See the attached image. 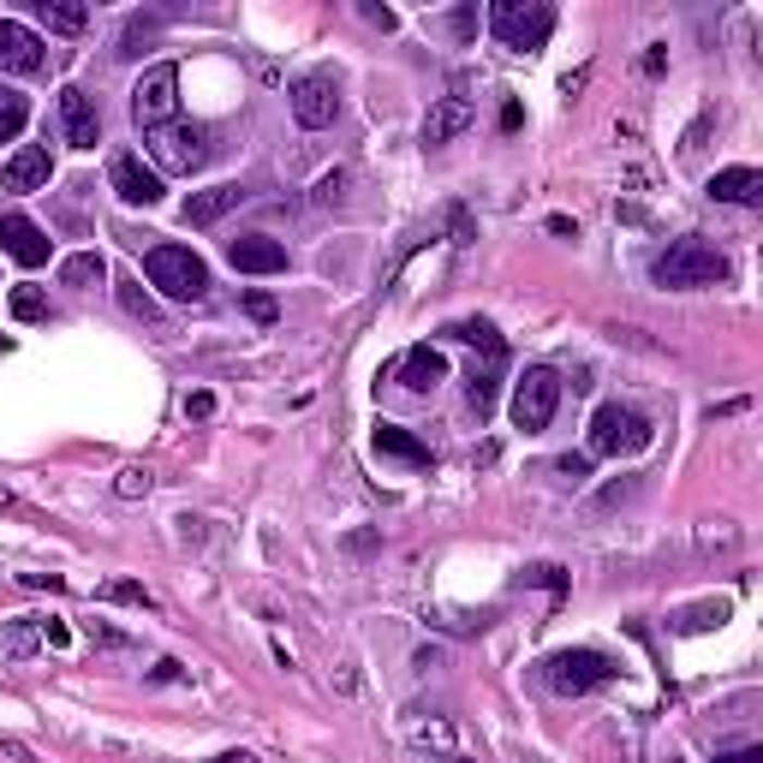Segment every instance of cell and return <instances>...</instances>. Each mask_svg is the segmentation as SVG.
<instances>
[{"instance_id":"cell-12","label":"cell","mask_w":763,"mask_h":763,"mask_svg":"<svg viewBox=\"0 0 763 763\" xmlns=\"http://www.w3.org/2000/svg\"><path fill=\"white\" fill-rule=\"evenodd\" d=\"M0 72H19V78L43 72V36H36L31 24L0 19Z\"/></svg>"},{"instance_id":"cell-4","label":"cell","mask_w":763,"mask_h":763,"mask_svg":"<svg viewBox=\"0 0 763 763\" xmlns=\"http://www.w3.org/2000/svg\"><path fill=\"white\" fill-rule=\"evenodd\" d=\"M615 656H603V651H555L549 663H543V680H549V692H561V698H584V692H596V686H608L615 680Z\"/></svg>"},{"instance_id":"cell-9","label":"cell","mask_w":763,"mask_h":763,"mask_svg":"<svg viewBox=\"0 0 763 763\" xmlns=\"http://www.w3.org/2000/svg\"><path fill=\"white\" fill-rule=\"evenodd\" d=\"M292 120L299 125H335L340 120V84H335V72H304V78H292Z\"/></svg>"},{"instance_id":"cell-41","label":"cell","mask_w":763,"mask_h":763,"mask_svg":"<svg viewBox=\"0 0 763 763\" xmlns=\"http://www.w3.org/2000/svg\"><path fill=\"white\" fill-rule=\"evenodd\" d=\"M359 12H364V19L376 24V31H393V24H400V19H393V12H388V7H376V0H364Z\"/></svg>"},{"instance_id":"cell-31","label":"cell","mask_w":763,"mask_h":763,"mask_svg":"<svg viewBox=\"0 0 763 763\" xmlns=\"http://www.w3.org/2000/svg\"><path fill=\"white\" fill-rule=\"evenodd\" d=\"M120 304H125V311H132V316H144V323H156V299H149V292H144V281H132V275H125V281H120Z\"/></svg>"},{"instance_id":"cell-28","label":"cell","mask_w":763,"mask_h":763,"mask_svg":"<svg viewBox=\"0 0 763 763\" xmlns=\"http://www.w3.org/2000/svg\"><path fill=\"white\" fill-rule=\"evenodd\" d=\"M12 316H19V323H43V316H48L43 287H12Z\"/></svg>"},{"instance_id":"cell-18","label":"cell","mask_w":763,"mask_h":763,"mask_svg":"<svg viewBox=\"0 0 763 763\" xmlns=\"http://www.w3.org/2000/svg\"><path fill=\"white\" fill-rule=\"evenodd\" d=\"M376 453L382 460H400V465H412V472H429V448L412 436V429H400V424H376Z\"/></svg>"},{"instance_id":"cell-2","label":"cell","mask_w":763,"mask_h":763,"mask_svg":"<svg viewBox=\"0 0 763 763\" xmlns=\"http://www.w3.org/2000/svg\"><path fill=\"white\" fill-rule=\"evenodd\" d=\"M489 31H495V43H501V48L531 55V48L549 43L555 7H543V0H495V7H489Z\"/></svg>"},{"instance_id":"cell-32","label":"cell","mask_w":763,"mask_h":763,"mask_svg":"<svg viewBox=\"0 0 763 763\" xmlns=\"http://www.w3.org/2000/svg\"><path fill=\"white\" fill-rule=\"evenodd\" d=\"M149 36H156V19H132V24H125V36H120V55H144L137 43H149Z\"/></svg>"},{"instance_id":"cell-13","label":"cell","mask_w":763,"mask_h":763,"mask_svg":"<svg viewBox=\"0 0 763 763\" xmlns=\"http://www.w3.org/2000/svg\"><path fill=\"white\" fill-rule=\"evenodd\" d=\"M60 125H66V144L72 149H96L101 144V113H96V101L84 96L78 84L60 90Z\"/></svg>"},{"instance_id":"cell-10","label":"cell","mask_w":763,"mask_h":763,"mask_svg":"<svg viewBox=\"0 0 763 763\" xmlns=\"http://www.w3.org/2000/svg\"><path fill=\"white\" fill-rule=\"evenodd\" d=\"M108 185L120 191V203H132V209L161 203V173L144 168V156H132V149H120V156L108 161Z\"/></svg>"},{"instance_id":"cell-35","label":"cell","mask_w":763,"mask_h":763,"mask_svg":"<svg viewBox=\"0 0 763 763\" xmlns=\"http://www.w3.org/2000/svg\"><path fill=\"white\" fill-rule=\"evenodd\" d=\"M525 584H543V591H567V572L543 561V567H525Z\"/></svg>"},{"instance_id":"cell-30","label":"cell","mask_w":763,"mask_h":763,"mask_svg":"<svg viewBox=\"0 0 763 763\" xmlns=\"http://www.w3.org/2000/svg\"><path fill=\"white\" fill-rule=\"evenodd\" d=\"M149 489H156V477H149L144 465H125V472L113 477V495H120V501H144Z\"/></svg>"},{"instance_id":"cell-33","label":"cell","mask_w":763,"mask_h":763,"mask_svg":"<svg viewBox=\"0 0 763 763\" xmlns=\"http://www.w3.org/2000/svg\"><path fill=\"white\" fill-rule=\"evenodd\" d=\"M412 740H417V746H436V752H448V746H453V728H448V722H429V728H412Z\"/></svg>"},{"instance_id":"cell-5","label":"cell","mask_w":763,"mask_h":763,"mask_svg":"<svg viewBox=\"0 0 763 763\" xmlns=\"http://www.w3.org/2000/svg\"><path fill=\"white\" fill-rule=\"evenodd\" d=\"M651 436H656V429L644 424L632 405H620V400L596 405V417H591V453H608V460H620V453H644V448H651Z\"/></svg>"},{"instance_id":"cell-17","label":"cell","mask_w":763,"mask_h":763,"mask_svg":"<svg viewBox=\"0 0 763 763\" xmlns=\"http://www.w3.org/2000/svg\"><path fill=\"white\" fill-rule=\"evenodd\" d=\"M472 120H477V113H472V101H465V96H441L436 108H429V120H424V144L429 149L453 144V137H460Z\"/></svg>"},{"instance_id":"cell-40","label":"cell","mask_w":763,"mask_h":763,"mask_svg":"<svg viewBox=\"0 0 763 763\" xmlns=\"http://www.w3.org/2000/svg\"><path fill=\"white\" fill-rule=\"evenodd\" d=\"M43 644H55V651H66V644H72L66 620H43Z\"/></svg>"},{"instance_id":"cell-21","label":"cell","mask_w":763,"mask_h":763,"mask_svg":"<svg viewBox=\"0 0 763 763\" xmlns=\"http://www.w3.org/2000/svg\"><path fill=\"white\" fill-rule=\"evenodd\" d=\"M728 615H734V603H728V596H710V603L680 608V615H674V632H710V627H722Z\"/></svg>"},{"instance_id":"cell-22","label":"cell","mask_w":763,"mask_h":763,"mask_svg":"<svg viewBox=\"0 0 763 763\" xmlns=\"http://www.w3.org/2000/svg\"><path fill=\"white\" fill-rule=\"evenodd\" d=\"M36 12L48 19V31H60V36H78L84 24H90V12L84 7H72V0H36Z\"/></svg>"},{"instance_id":"cell-48","label":"cell","mask_w":763,"mask_h":763,"mask_svg":"<svg viewBox=\"0 0 763 763\" xmlns=\"http://www.w3.org/2000/svg\"><path fill=\"white\" fill-rule=\"evenodd\" d=\"M448 763H472V758H448Z\"/></svg>"},{"instance_id":"cell-24","label":"cell","mask_w":763,"mask_h":763,"mask_svg":"<svg viewBox=\"0 0 763 763\" xmlns=\"http://www.w3.org/2000/svg\"><path fill=\"white\" fill-rule=\"evenodd\" d=\"M441 335H448V340H465V347H483V359H501V352H507L501 335H495L489 323H448Z\"/></svg>"},{"instance_id":"cell-20","label":"cell","mask_w":763,"mask_h":763,"mask_svg":"<svg viewBox=\"0 0 763 763\" xmlns=\"http://www.w3.org/2000/svg\"><path fill=\"white\" fill-rule=\"evenodd\" d=\"M441 376H448V364H441L436 347H412L400 359V388H412V393H429Z\"/></svg>"},{"instance_id":"cell-23","label":"cell","mask_w":763,"mask_h":763,"mask_svg":"<svg viewBox=\"0 0 763 763\" xmlns=\"http://www.w3.org/2000/svg\"><path fill=\"white\" fill-rule=\"evenodd\" d=\"M24 120H31V101H24V90L0 84V144H12V137L24 132Z\"/></svg>"},{"instance_id":"cell-46","label":"cell","mask_w":763,"mask_h":763,"mask_svg":"<svg viewBox=\"0 0 763 763\" xmlns=\"http://www.w3.org/2000/svg\"><path fill=\"white\" fill-rule=\"evenodd\" d=\"M215 763H257V758H251V752H221Z\"/></svg>"},{"instance_id":"cell-49","label":"cell","mask_w":763,"mask_h":763,"mask_svg":"<svg viewBox=\"0 0 763 763\" xmlns=\"http://www.w3.org/2000/svg\"><path fill=\"white\" fill-rule=\"evenodd\" d=\"M627 763H639V758H627Z\"/></svg>"},{"instance_id":"cell-6","label":"cell","mask_w":763,"mask_h":763,"mask_svg":"<svg viewBox=\"0 0 763 763\" xmlns=\"http://www.w3.org/2000/svg\"><path fill=\"white\" fill-rule=\"evenodd\" d=\"M555 405H561V376L531 364V371L513 382V424L525 429V436H537V429H549Z\"/></svg>"},{"instance_id":"cell-39","label":"cell","mask_w":763,"mask_h":763,"mask_svg":"<svg viewBox=\"0 0 763 763\" xmlns=\"http://www.w3.org/2000/svg\"><path fill=\"white\" fill-rule=\"evenodd\" d=\"M245 311L257 316V323H275V299H269V292H251V299H245Z\"/></svg>"},{"instance_id":"cell-8","label":"cell","mask_w":763,"mask_h":763,"mask_svg":"<svg viewBox=\"0 0 763 763\" xmlns=\"http://www.w3.org/2000/svg\"><path fill=\"white\" fill-rule=\"evenodd\" d=\"M173 108H180V72L149 66L132 90V120L144 125V132H156V125H173Z\"/></svg>"},{"instance_id":"cell-15","label":"cell","mask_w":763,"mask_h":763,"mask_svg":"<svg viewBox=\"0 0 763 763\" xmlns=\"http://www.w3.org/2000/svg\"><path fill=\"white\" fill-rule=\"evenodd\" d=\"M245 203V185H209V191H191L185 197V227H215L221 215H233Z\"/></svg>"},{"instance_id":"cell-34","label":"cell","mask_w":763,"mask_h":763,"mask_svg":"<svg viewBox=\"0 0 763 763\" xmlns=\"http://www.w3.org/2000/svg\"><path fill=\"white\" fill-rule=\"evenodd\" d=\"M347 180H352V173H347V168H335L323 185H316V203H347Z\"/></svg>"},{"instance_id":"cell-37","label":"cell","mask_w":763,"mask_h":763,"mask_svg":"<svg viewBox=\"0 0 763 763\" xmlns=\"http://www.w3.org/2000/svg\"><path fill=\"white\" fill-rule=\"evenodd\" d=\"M555 472H561L567 483H584L591 477V460H584V453H567V460H555Z\"/></svg>"},{"instance_id":"cell-26","label":"cell","mask_w":763,"mask_h":763,"mask_svg":"<svg viewBox=\"0 0 763 763\" xmlns=\"http://www.w3.org/2000/svg\"><path fill=\"white\" fill-rule=\"evenodd\" d=\"M465 400H472L477 424L495 412V364H489V371H477V364H472V376H465Z\"/></svg>"},{"instance_id":"cell-7","label":"cell","mask_w":763,"mask_h":763,"mask_svg":"<svg viewBox=\"0 0 763 763\" xmlns=\"http://www.w3.org/2000/svg\"><path fill=\"white\" fill-rule=\"evenodd\" d=\"M149 156H156L161 173H197L215 149H209V132H203V125H156V132H149Z\"/></svg>"},{"instance_id":"cell-19","label":"cell","mask_w":763,"mask_h":763,"mask_svg":"<svg viewBox=\"0 0 763 763\" xmlns=\"http://www.w3.org/2000/svg\"><path fill=\"white\" fill-rule=\"evenodd\" d=\"M704 191L716 203H763V173L758 168H722V173H710Z\"/></svg>"},{"instance_id":"cell-45","label":"cell","mask_w":763,"mask_h":763,"mask_svg":"<svg viewBox=\"0 0 763 763\" xmlns=\"http://www.w3.org/2000/svg\"><path fill=\"white\" fill-rule=\"evenodd\" d=\"M0 752H7L12 763H36V752H31V746H19V740H0Z\"/></svg>"},{"instance_id":"cell-14","label":"cell","mask_w":763,"mask_h":763,"mask_svg":"<svg viewBox=\"0 0 763 763\" xmlns=\"http://www.w3.org/2000/svg\"><path fill=\"white\" fill-rule=\"evenodd\" d=\"M227 263H233L239 275H281L287 269V245L269 233H245L227 245Z\"/></svg>"},{"instance_id":"cell-11","label":"cell","mask_w":763,"mask_h":763,"mask_svg":"<svg viewBox=\"0 0 763 763\" xmlns=\"http://www.w3.org/2000/svg\"><path fill=\"white\" fill-rule=\"evenodd\" d=\"M0 251H7L12 263H24V269H43L55 239H48L31 215H0Z\"/></svg>"},{"instance_id":"cell-16","label":"cell","mask_w":763,"mask_h":763,"mask_svg":"<svg viewBox=\"0 0 763 763\" xmlns=\"http://www.w3.org/2000/svg\"><path fill=\"white\" fill-rule=\"evenodd\" d=\"M48 180H55V161H48L43 144H24L19 156L0 168V185H7V191H43Z\"/></svg>"},{"instance_id":"cell-29","label":"cell","mask_w":763,"mask_h":763,"mask_svg":"<svg viewBox=\"0 0 763 763\" xmlns=\"http://www.w3.org/2000/svg\"><path fill=\"white\" fill-rule=\"evenodd\" d=\"M101 596H108V603H125V608H156V596H149L137 579H113V584H101Z\"/></svg>"},{"instance_id":"cell-42","label":"cell","mask_w":763,"mask_h":763,"mask_svg":"<svg viewBox=\"0 0 763 763\" xmlns=\"http://www.w3.org/2000/svg\"><path fill=\"white\" fill-rule=\"evenodd\" d=\"M149 680H156V686H173V680H185V668H180V663H156V668H149Z\"/></svg>"},{"instance_id":"cell-1","label":"cell","mask_w":763,"mask_h":763,"mask_svg":"<svg viewBox=\"0 0 763 763\" xmlns=\"http://www.w3.org/2000/svg\"><path fill=\"white\" fill-rule=\"evenodd\" d=\"M656 287L668 292H698V287H722L728 281V257H722L716 245H704V239H674L663 257L651 263Z\"/></svg>"},{"instance_id":"cell-43","label":"cell","mask_w":763,"mask_h":763,"mask_svg":"<svg viewBox=\"0 0 763 763\" xmlns=\"http://www.w3.org/2000/svg\"><path fill=\"white\" fill-rule=\"evenodd\" d=\"M716 763H763V746H740V752H722Z\"/></svg>"},{"instance_id":"cell-27","label":"cell","mask_w":763,"mask_h":763,"mask_svg":"<svg viewBox=\"0 0 763 763\" xmlns=\"http://www.w3.org/2000/svg\"><path fill=\"white\" fill-rule=\"evenodd\" d=\"M36 644H43V620H36V615H19V620L7 627V656H31Z\"/></svg>"},{"instance_id":"cell-36","label":"cell","mask_w":763,"mask_h":763,"mask_svg":"<svg viewBox=\"0 0 763 763\" xmlns=\"http://www.w3.org/2000/svg\"><path fill=\"white\" fill-rule=\"evenodd\" d=\"M185 417H197V424H203V417H215V393L209 388H191L185 393Z\"/></svg>"},{"instance_id":"cell-38","label":"cell","mask_w":763,"mask_h":763,"mask_svg":"<svg viewBox=\"0 0 763 763\" xmlns=\"http://www.w3.org/2000/svg\"><path fill=\"white\" fill-rule=\"evenodd\" d=\"M472 239H477V227H472V215H465V209H453V245H472Z\"/></svg>"},{"instance_id":"cell-44","label":"cell","mask_w":763,"mask_h":763,"mask_svg":"<svg viewBox=\"0 0 763 763\" xmlns=\"http://www.w3.org/2000/svg\"><path fill=\"white\" fill-rule=\"evenodd\" d=\"M24 584H48V591H66V579H60V572H19Z\"/></svg>"},{"instance_id":"cell-25","label":"cell","mask_w":763,"mask_h":763,"mask_svg":"<svg viewBox=\"0 0 763 763\" xmlns=\"http://www.w3.org/2000/svg\"><path fill=\"white\" fill-rule=\"evenodd\" d=\"M101 275H108V263H101L96 257V251H78V257H66V263H60V281H66V287H96L101 281Z\"/></svg>"},{"instance_id":"cell-47","label":"cell","mask_w":763,"mask_h":763,"mask_svg":"<svg viewBox=\"0 0 763 763\" xmlns=\"http://www.w3.org/2000/svg\"><path fill=\"white\" fill-rule=\"evenodd\" d=\"M513 763H543L537 752H513Z\"/></svg>"},{"instance_id":"cell-3","label":"cell","mask_w":763,"mask_h":763,"mask_svg":"<svg viewBox=\"0 0 763 763\" xmlns=\"http://www.w3.org/2000/svg\"><path fill=\"white\" fill-rule=\"evenodd\" d=\"M144 269H149V281L168 292V299L197 304L203 292H209V263H203L191 245H149Z\"/></svg>"}]
</instances>
